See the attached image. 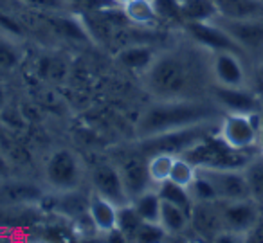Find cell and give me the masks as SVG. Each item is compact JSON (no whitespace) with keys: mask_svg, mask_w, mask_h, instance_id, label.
Returning <instances> with one entry per match:
<instances>
[{"mask_svg":"<svg viewBox=\"0 0 263 243\" xmlns=\"http://www.w3.org/2000/svg\"><path fill=\"white\" fill-rule=\"evenodd\" d=\"M143 83L155 99L198 98L195 94L204 83V63L187 49L166 51L143 74Z\"/></svg>","mask_w":263,"mask_h":243,"instance_id":"cell-1","label":"cell"},{"mask_svg":"<svg viewBox=\"0 0 263 243\" xmlns=\"http://www.w3.org/2000/svg\"><path fill=\"white\" fill-rule=\"evenodd\" d=\"M223 112L215 101H205L200 98L184 99H157L141 116L137 123L139 139L154 137L164 132L193 126L205 121L222 119Z\"/></svg>","mask_w":263,"mask_h":243,"instance_id":"cell-2","label":"cell"},{"mask_svg":"<svg viewBox=\"0 0 263 243\" xmlns=\"http://www.w3.org/2000/svg\"><path fill=\"white\" fill-rule=\"evenodd\" d=\"M218 121H205L193 126L179 128V130L164 132V134L154 135V137L139 139L137 152H141L144 157H150L154 153L164 152L172 155H184L190 148L198 144L200 141L208 139L209 135H215L218 132Z\"/></svg>","mask_w":263,"mask_h":243,"instance_id":"cell-3","label":"cell"},{"mask_svg":"<svg viewBox=\"0 0 263 243\" xmlns=\"http://www.w3.org/2000/svg\"><path fill=\"white\" fill-rule=\"evenodd\" d=\"M254 155L256 153L231 148L218 137L216 132L215 135H209L208 139L190 148L182 157L191 160L198 170H223V167H243Z\"/></svg>","mask_w":263,"mask_h":243,"instance_id":"cell-4","label":"cell"},{"mask_svg":"<svg viewBox=\"0 0 263 243\" xmlns=\"http://www.w3.org/2000/svg\"><path fill=\"white\" fill-rule=\"evenodd\" d=\"M85 167L78 153L69 148H58L45 162V180L56 193L74 191L81 188Z\"/></svg>","mask_w":263,"mask_h":243,"instance_id":"cell-5","label":"cell"},{"mask_svg":"<svg viewBox=\"0 0 263 243\" xmlns=\"http://www.w3.org/2000/svg\"><path fill=\"white\" fill-rule=\"evenodd\" d=\"M261 112L256 114H223L218 124V137L234 149L259 152L258 130Z\"/></svg>","mask_w":263,"mask_h":243,"instance_id":"cell-6","label":"cell"},{"mask_svg":"<svg viewBox=\"0 0 263 243\" xmlns=\"http://www.w3.org/2000/svg\"><path fill=\"white\" fill-rule=\"evenodd\" d=\"M186 31L191 40L208 52L231 51L241 56L245 54L243 49L234 42V38L216 20H213V22H187Z\"/></svg>","mask_w":263,"mask_h":243,"instance_id":"cell-7","label":"cell"},{"mask_svg":"<svg viewBox=\"0 0 263 243\" xmlns=\"http://www.w3.org/2000/svg\"><path fill=\"white\" fill-rule=\"evenodd\" d=\"M209 74L213 83L222 87H247V69L243 56L231 51H216L209 56Z\"/></svg>","mask_w":263,"mask_h":243,"instance_id":"cell-8","label":"cell"},{"mask_svg":"<svg viewBox=\"0 0 263 243\" xmlns=\"http://www.w3.org/2000/svg\"><path fill=\"white\" fill-rule=\"evenodd\" d=\"M220 214H222L223 231H231L241 234L245 238L252 225L261 216L259 203H256L252 198L241 200H218Z\"/></svg>","mask_w":263,"mask_h":243,"instance_id":"cell-9","label":"cell"},{"mask_svg":"<svg viewBox=\"0 0 263 243\" xmlns=\"http://www.w3.org/2000/svg\"><path fill=\"white\" fill-rule=\"evenodd\" d=\"M211 99L222 108L223 114H256L263 110L258 94L254 92V88L249 87L213 85Z\"/></svg>","mask_w":263,"mask_h":243,"instance_id":"cell-10","label":"cell"},{"mask_svg":"<svg viewBox=\"0 0 263 243\" xmlns=\"http://www.w3.org/2000/svg\"><path fill=\"white\" fill-rule=\"evenodd\" d=\"M92 191L108 198L116 205H124L130 202V196L124 188L123 177L119 173V167L116 164L101 162L92 170Z\"/></svg>","mask_w":263,"mask_h":243,"instance_id":"cell-11","label":"cell"},{"mask_svg":"<svg viewBox=\"0 0 263 243\" xmlns=\"http://www.w3.org/2000/svg\"><path fill=\"white\" fill-rule=\"evenodd\" d=\"M215 185L218 200H241L249 196L243 167H223V170H200Z\"/></svg>","mask_w":263,"mask_h":243,"instance_id":"cell-12","label":"cell"},{"mask_svg":"<svg viewBox=\"0 0 263 243\" xmlns=\"http://www.w3.org/2000/svg\"><path fill=\"white\" fill-rule=\"evenodd\" d=\"M117 167H119V173L123 177L130 202L136 196H139L141 193L155 188L150 180V175H148V157H144L141 152L128 155L126 159L121 160V164Z\"/></svg>","mask_w":263,"mask_h":243,"instance_id":"cell-13","label":"cell"},{"mask_svg":"<svg viewBox=\"0 0 263 243\" xmlns=\"http://www.w3.org/2000/svg\"><path fill=\"white\" fill-rule=\"evenodd\" d=\"M190 227L202 239L215 241V238L223 231L222 214L218 202H195L190 213Z\"/></svg>","mask_w":263,"mask_h":243,"instance_id":"cell-14","label":"cell"},{"mask_svg":"<svg viewBox=\"0 0 263 243\" xmlns=\"http://www.w3.org/2000/svg\"><path fill=\"white\" fill-rule=\"evenodd\" d=\"M231 36L234 38L238 45L245 52L263 49V18L251 20H229V18H215Z\"/></svg>","mask_w":263,"mask_h":243,"instance_id":"cell-15","label":"cell"},{"mask_svg":"<svg viewBox=\"0 0 263 243\" xmlns=\"http://www.w3.org/2000/svg\"><path fill=\"white\" fill-rule=\"evenodd\" d=\"M117 211L119 205L110 202L108 198L92 191L88 196V216L99 234H112L117 229Z\"/></svg>","mask_w":263,"mask_h":243,"instance_id":"cell-16","label":"cell"},{"mask_svg":"<svg viewBox=\"0 0 263 243\" xmlns=\"http://www.w3.org/2000/svg\"><path fill=\"white\" fill-rule=\"evenodd\" d=\"M222 18H263V0H215Z\"/></svg>","mask_w":263,"mask_h":243,"instance_id":"cell-17","label":"cell"},{"mask_svg":"<svg viewBox=\"0 0 263 243\" xmlns=\"http://www.w3.org/2000/svg\"><path fill=\"white\" fill-rule=\"evenodd\" d=\"M157 58V52H154V49L148 45L134 44L124 47L123 51L117 52V62L123 67H126L128 70L134 72L144 74L152 67L154 60Z\"/></svg>","mask_w":263,"mask_h":243,"instance_id":"cell-18","label":"cell"},{"mask_svg":"<svg viewBox=\"0 0 263 243\" xmlns=\"http://www.w3.org/2000/svg\"><path fill=\"white\" fill-rule=\"evenodd\" d=\"M159 225L166 232V236H179L190 227V213L170 202H162Z\"/></svg>","mask_w":263,"mask_h":243,"instance_id":"cell-19","label":"cell"},{"mask_svg":"<svg viewBox=\"0 0 263 243\" xmlns=\"http://www.w3.org/2000/svg\"><path fill=\"white\" fill-rule=\"evenodd\" d=\"M124 16L130 24L141 27L154 26L157 22L159 15L155 11L154 0H130L124 6H121Z\"/></svg>","mask_w":263,"mask_h":243,"instance_id":"cell-20","label":"cell"},{"mask_svg":"<svg viewBox=\"0 0 263 243\" xmlns=\"http://www.w3.org/2000/svg\"><path fill=\"white\" fill-rule=\"evenodd\" d=\"M132 205L137 211V214L141 216V220L144 223H154L159 225V216H161V207H162V198L159 196L157 189L152 188L148 191L141 193L139 196L132 200Z\"/></svg>","mask_w":263,"mask_h":243,"instance_id":"cell-21","label":"cell"},{"mask_svg":"<svg viewBox=\"0 0 263 243\" xmlns=\"http://www.w3.org/2000/svg\"><path fill=\"white\" fill-rule=\"evenodd\" d=\"M184 24L187 22H213L220 13L215 0H186L180 4Z\"/></svg>","mask_w":263,"mask_h":243,"instance_id":"cell-22","label":"cell"},{"mask_svg":"<svg viewBox=\"0 0 263 243\" xmlns=\"http://www.w3.org/2000/svg\"><path fill=\"white\" fill-rule=\"evenodd\" d=\"M245 180H247L249 196L256 203L263 205V153H256L243 166Z\"/></svg>","mask_w":263,"mask_h":243,"instance_id":"cell-23","label":"cell"},{"mask_svg":"<svg viewBox=\"0 0 263 243\" xmlns=\"http://www.w3.org/2000/svg\"><path fill=\"white\" fill-rule=\"evenodd\" d=\"M155 189H157L162 202H170V203H173V205L184 209L186 213H191V207H193L195 202L187 188L175 184V182H172V180H166V182H162V184H159Z\"/></svg>","mask_w":263,"mask_h":243,"instance_id":"cell-24","label":"cell"},{"mask_svg":"<svg viewBox=\"0 0 263 243\" xmlns=\"http://www.w3.org/2000/svg\"><path fill=\"white\" fill-rule=\"evenodd\" d=\"M56 211L69 218H83L88 211V196H81L78 189L60 193V200L56 203Z\"/></svg>","mask_w":263,"mask_h":243,"instance_id":"cell-25","label":"cell"},{"mask_svg":"<svg viewBox=\"0 0 263 243\" xmlns=\"http://www.w3.org/2000/svg\"><path fill=\"white\" fill-rule=\"evenodd\" d=\"M173 160H175V155L164 152L154 153V155L148 157V175H150V180L155 188L162 182L170 180Z\"/></svg>","mask_w":263,"mask_h":243,"instance_id":"cell-26","label":"cell"},{"mask_svg":"<svg viewBox=\"0 0 263 243\" xmlns=\"http://www.w3.org/2000/svg\"><path fill=\"white\" fill-rule=\"evenodd\" d=\"M141 223H143V220H141V216L137 214V211L134 209L132 202H128L119 207V211H117L116 232H119L123 238L134 239V236H136L137 229L141 227Z\"/></svg>","mask_w":263,"mask_h":243,"instance_id":"cell-27","label":"cell"},{"mask_svg":"<svg viewBox=\"0 0 263 243\" xmlns=\"http://www.w3.org/2000/svg\"><path fill=\"white\" fill-rule=\"evenodd\" d=\"M197 173H198V167L195 166L191 160H187L186 157H182V155H177L175 160H173L170 180L179 185H184V188H190L191 182L197 177Z\"/></svg>","mask_w":263,"mask_h":243,"instance_id":"cell-28","label":"cell"},{"mask_svg":"<svg viewBox=\"0 0 263 243\" xmlns=\"http://www.w3.org/2000/svg\"><path fill=\"white\" fill-rule=\"evenodd\" d=\"M187 189H190L191 196H193V202H218L215 185L211 184V180L200 170H198L197 177H195V180L191 182V185Z\"/></svg>","mask_w":263,"mask_h":243,"instance_id":"cell-29","label":"cell"},{"mask_svg":"<svg viewBox=\"0 0 263 243\" xmlns=\"http://www.w3.org/2000/svg\"><path fill=\"white\" fill-rule=\"evenodd\" d=\"M154 6H155V11H157L159 18L184 24L182 9H180L179 0H154Z\"/></svg>","mask_w":263,"mask_h":243,"instance_id":"cell-30","label":"cell"},{"mask_svg":"<svg viewBox=\"0 0 263 243\" xmlns=\"http://www.w3.org/2000/svg\"><path fill=\"white\" fill-rule=\"evenodd\" d=\"M166 236V232L162 231L161 225H154V223H141V227L137 229L136 236H134V241H144V243H152V241H162V238Z\"/></svg>","mask_w":263,"mask_h":243,"instance_id":"cell-31","label":"cell"},{"mask_svg":"<svg viewBox=\"0 0 263 243\" xmlns=\"http://www.w3.org/2000/svg\"><path fill=\"white\" fill-rule=\"evenodd\" d=\"M16 63V51L13 47H9L6 42H0V67L8 69Z\"/></svg>","mask_w":263,"mask_h":243,"instance_id":"cell-32","label":"cell"},{"mask_svg":"<svg viewBox=\"0 0 263 243\" xmlns=\"http://www.w3.org/2000/svg\"><path fill=\"white\" fill-rule=\"evenodd\" d=\"M24 2L38 9H63L69 6L67 0H24Z\"/></svg>","mask_w":263,"mask_h":243,"instance_id":"cell-33","label":"cell"},{"mask_svg":"<svg viewBox=\"0 0 263 243\" xmlns=\"http://www.w3.org/2000/svg\"><path fill=\"white\" fill-rule=\"evenodd\" d=\"M245 241H252V243H263V214L258 218L254 225L251 227V231L245 234Z\"/></svg>","mask_w":263,"mask_h":243,"instance_id":"cell-34","label":"cell"},{"mask_svg":"<svg viewBox=\"0 0 263 243\" xmlns=\"http://www.w3.org/2000/svg\"><path fill=\"white\" fill-rule=\"evenodd\" d=\"M258 148H259V153H263V114H261V123H259V130H258Z\"/></svg>","mask_w":263,"mask_h":243,"instance_id":"cell-35","label":"cell"},{"mask_svg":"<svg viewBox=\"0 0 263 243\" xmlns=\"http://www.w3.org/2000/svg\"><path fill=\"white\" fill-rule=\"evenodd\" d=\"M256 78H259V80H263V62L258 65V69H256Z\"/></svg>","mask_w":263,"mask_h":243,"instance_id":"cell-36","label":"cell"},{"mask_svg":"<svg viewBox=\"0 0 263 243\" xmlns=\"http://www.w3.org/2000/svg\"><path fill=\"white\" fill-rule=\"evenodd\" d=\"M67 2L70 6V4H85V2H90V0H67Z\"/></svg>","mask_w":263,"mask_h":243,"instance_id":"cell-37","label":"cell"},{"mask_svg":"<svg viewBox=\"0 0 263 243\" xmlns=\"http://www.w3.org/2000/svg\"><path fill=\"white\" fill-rule=\"evenodd\" d=\"M112 2H116L117 6H124L126 2H130V0H112Z\"/></svg>","mask_w":263,"mask_h":243,"instance_id":"cell-38","label":"cell"},{"mask_svg":"<svg viewBox=\"0 0 263 243\" xmlns=\"http://www.w3.org/2000/svg\"><path fill=\"white\" fill-rule=\"evenodd\" d=\"M179 2H180V4H182V2H186V0H179Z\"/></svg>","mask_w":263,"mask_h":243,"instance_id":"cell-39","label":"cell"}]
</instances>
